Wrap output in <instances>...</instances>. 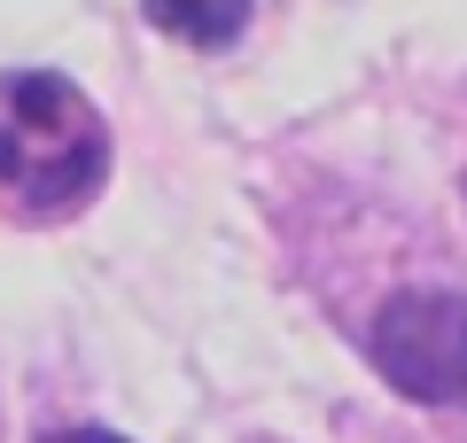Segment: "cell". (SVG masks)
Instances as JSON below:
<instances>
[{"label":"cell","instance_id":"cell-1","mask_svg":"<svg viewBox=\"0 0 467 443\" xmlns=\"http://www.w3.org/2000/svg\"><path fill=\"white\" fill-rule=\"evenodd\" d=\"M109 180V125L63 70L0 78V202L16 218H70Z\"/></svg>","mask_w":467,"mask_h":443},{"label":"cell","instance_id":"cell-2","mask_svg":"<svg viewBox=\"0 0 467 443\" xmlns=\"http://www.w3.org/2000/svg\"><path fill=\"white\" fill-rule=\"evenodd\" d=\"M367 358L405 405H467V295L460 288H398L367 327Z\"/></svg>","mask_w":467,"mask_h":443},{"label":"cell","instance_id":"cell-3","mask_svg":"<svg viewBox=\"0 0 467 443\" xmlns=\"http://www.w3.org/2000/svg\"><path fill=\"white\" fill-rule=\"evenodd\" d=\"M149 8V24L156 32H171V39H187V47H234V39L250 32V0H140Z\"/></svg>","mask_w":467,"mask_h":443},{"label":"cell","instance_id":"cell-4","mask_svg":"<svg viewBox=\"0 0 467 443\" xmlns=\"http://www.w3.org/2000/svg\"><path fill=\"white\" fill-rule=\"evenodd\" d=\"M39 443H125L117 428H55V436H39Z\"/></svg>","mask_w":467,"mask_h":443},{"label":"cell","instance_id":"cell-5","mask_svg":"<svg viewBox=\"0 0 467 443\" xmlns=\"http://www.w3.org/2000/svg\"><path fill=\"white\" fill-rule=\"evenodd\" d=\"M460 195H467V180H460Z\"/></svg>","mask_w":467,"mask_h":443}]
</instances>
